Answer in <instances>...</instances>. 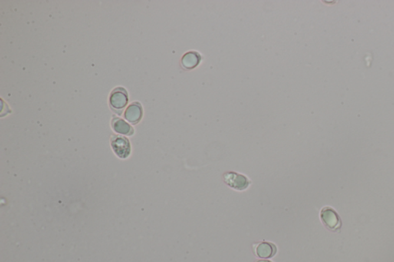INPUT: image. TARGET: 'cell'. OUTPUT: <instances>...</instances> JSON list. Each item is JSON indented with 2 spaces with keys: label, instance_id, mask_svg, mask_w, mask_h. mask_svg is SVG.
<instances>
[{
  "label": "cell",
  "instance_id": "obj_9",
  "mask_svg": "<svg viewBox=\"0 0 394 262\" xmlns=\"http://www.w3.org/2000/svg\"><path fill=\"white\" fill-rule=\"evenodd\" d=\"M257 262H271V261H270V260H258V261Z\"/></svg>",
  "mask_w": 394,
  "mask_h": 262
},
{
  "label": "cell",
  "instance_id": "obj_2",
  "mask_svg": "<svg viewBox=\"0 0 394 262\" xmlns=\"http://www.w3.org/2000/svg\"><path fill=\"white\" fill-rule=\"evenodd\" d=\"M112 147L115 153L121 158H126L130 154V143L126 138L115 136L112 139Z\"/></svg>",
  "mask_w": 394,
  "mask_h": 262
},
{
  "label": "cell",
  "instance_id": "obj_5",
  "mask_svg": "<svg viewBox=\"0 0 394 262\" xmlns=\"http://www.w3.org/2000/svg\"><path fill=\"white\" fill-rule=\"evenodd\" d=\"M142 116H143V109L141 105L138 102H134L133 104H131L125 112V118L131 123H137Z\"/></svg>",
  "mask_w": 394,
  "mask_h": 262
},
{
  "label": "cell",
  "instance_id": "obj_1",
  "mask_svg": "<svg viewBox=\"0 0 394 262\" xmlns=\"http://www.w3.org/2000/svg\"><path fill=\"white\" fill-rule=\"evenodd\" d=\"M226 183L237 190H244L250 185V181L244 175L236 172H227L224 175Z\"/></svg>",
  "mask_w": 394,
  "mask_h": 262
},
{
  "label": "cell",
  "instance_id": "obj_8",
  "mask_svg": "<svg viewBox=\"0 0 394 262\" xmlns=\"http://www.w3.org/2000/svg\"><path fill=\"white\" fill-rule=\"evenodd\" d=\"M113 127L117 133L123 134V135H131L133 132L130 125L121 119H113Z\"/></svg>",
  "mask_w": 394,
  "mask_h": 262
},
{
  "label": "cell",
  "instance_id": "obj_7",
  "mask_svg": "<svg viewBox=\"0 0 394 262\" xmlns=\"http://www.w3.org/2000/svg\"><path fill=\"white\" fill-rule=\"evenodd\" d=\"M276 253L275 245L268 242H263L257 247V255L262 258H269L273 257Z\"/></svg>",
  "mask_w": 394,
  "mask_h": 262
},
{
  "label": "cell",
  "instance_id": "obj_3",
  "mask_svg": "<svg viewBox=\"0 0 394 262\" xmlns=\"http://www.w3.org/2000/svg\"><path fill=\"white\" fill-rule=\"evenodd\" d=\"M322 221L324 223L326 227L330 229L336 230L340 226V220L339 216L336 214L334 210L330 208H325L322 210L321 214Z\"/></svg>",
  "mask_w": 394,
  "mask_h": 262
},
{
  "label": "cell",
  "instance_id": "obj_4",
  "mask_svg": "<svg viewBox=\"0 0 394 262\" xmlns=\"http://www.w3.org/2000/svg\"><path fill=\"white\" fill-rule=\"evenodd\" d=\"M110 105L114 109H122L126 106L128 102V96L126 89L117 88L113 90L109 99Z\"/></svg>",
  "mask_w": 394,
  "mask_h": 262
},
{
  "label": "cell",
  "instance_id": "obj_6",
  "mask_svg": "<svg viewBox=\"0 0 394 262\" xmlns=\"http://www.w3.org/2000/svg\"><path fill=\"white\" fill-rule=\"evenodd\" d=\"M201 61V56L196 52L191 51L185 53L182 56L181 63L186 70H192L200 64Z\"/></svg>",
  "mask_w": 394,
  "mask_h": 262
}]
</instances>
